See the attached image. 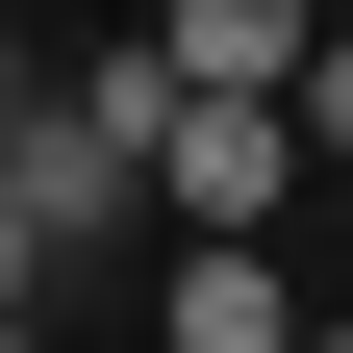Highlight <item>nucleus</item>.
Returning <instances> with one entry per match:
<instances>
[{"instance_id": "nucleus-2", "label": "nucleus", "mask_w": 353, "mask_h": 353, "mask_svg": "<svg viewBox=\"0 0 353 353\" xmlns=\"http://www.w3.org/2000/svg\"><path fill=\"white\" fill-rule=\"evenodd\" d=\"M152 202H176V228H278V202H303V126L278 101H152Z\"/></svg>"}, {"instance_id": "nucleus-4", "label": "nucleus", "mask_w": 353, "mask_h": 353, "mask_svg": "<svg viewBox=\"0 0 353 353\" xmlns=\"http://www.w3.org/2000/svg\"><path fill=\"white\" fill-rule=\"evenodd\" d=\"M176 353H303V278L252 228H176Z\"/></svg>"}, {"instance_id": "nucleus-9", "label": "nucleus", "mask_w": 353, "mask_h": 353, "mask_svg": "<svg viewBox=\"0 0 353 353\" xmlns=\"http://www.w3.org/2000/svg\"><path fill=\"white\" fill-rule=\"evenodd\" d=\"M0 353H51V328H26V303H0Z\"/></svg>"}, {"instance_id": "nucleus-8", "label": "nucleus", "mask_w": 353, "mask_h": 353, "mask_svg": "<svg viewBox=\"0 0 353 353\" xmlns=\"http://www.w3.org/2000/svg\"><path fill=\"white\" fill-rule=\"evenodd\" d=\"M303 353H353V303H303Z\"/></svg>"}, {"instance_id": "nucleus-3", "label": "nucleus", "mask_w": 353, "mask_h": 353, "mask_svg": "<svg viewBox=\"0 0 353 353\" xmlns=\"http://www.w3.org/2000/svg\"><path fill=\"white\" fill-rule=\"evenodd\" d=\"M303 26H328V0H152V76H176V101H278Z\"/></svg>"}, {"instance_id": "nucleus-1", "label": "nucleus", "mask_w": 353, "mask_h": 353, "mask_svg": "<svg viewBox=\"0 0 353 353\" xmlns=\"http://www.w3.org/2000/svg\"><path fill=\"white\" fill-rule=\"evenodd\" d=\"M152 51H51L26 101H0V202H26V252H101L126 202H152Z\"/></svg>"}, {"instance_id": "nucleus-6", "label": "nucleus", "mask_w": 353, "mask_h": 353, "mask_svg": "<svg viewBox=\"0 0 353 353\" xmlns=\"http://www.w3.org/2000/svg\"><path fill=\"white\" fill-rule=\"evenodd\" d=\"M26 278H51V252H26V202H0V303H26Z\"/></svg>"}, {"instance_id": "nucleus-7", "label": "nucleus", "mask_w": 353, "mask_h": 353, "mask_svg": "<svg viewBox=\"0 0 353 353\" xmlns=\"http://www.w3.org/2000/svg\"><path fill=\"white\" fill-rule=\"evenodd\" d=\"M26 76H51V51H26V26H0V101H26Z\"/></svg>"}, {"instance_id": "nucleus-5", "label": "nucleus", "mask_w": 353, "mask_h": 353, "mask_svg": "<svg viewBox=\"0 0 353 353\" xmlns=\"http://www.w3.org/2000/svg\"><path fill=\"white\" fill-rule=\"evenodd\" d=\"M278 126H303V176H353V26H303V76H278Z\"/></svg>"}]
</instances>
